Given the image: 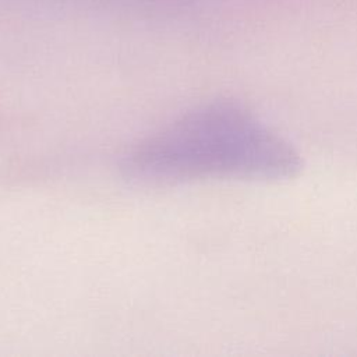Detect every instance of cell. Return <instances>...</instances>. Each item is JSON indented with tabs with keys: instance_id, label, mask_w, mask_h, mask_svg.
Listing matches in <instances>:
<instances>
[{
	"instance_id": "cell-1",
	"label": "cell",
	"mask_w": 357,
	"mask_h": 357,
	"mask_svg": "<svg viewBox=\"0 0 357 357\" xmlns=\"http://www.w3.org/2000/svg\"><path fill=\"white\" fill-rule=\"evenodd\" d=\"M124 169L149 184L202 177L279 180L297 174L301 159L240 106L212 103L144 139L127 155Z\"/></svg>"
}]
</instances>
